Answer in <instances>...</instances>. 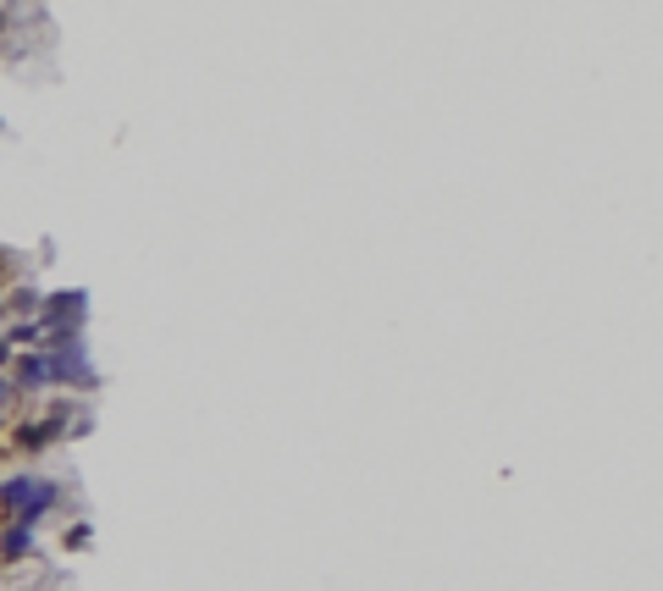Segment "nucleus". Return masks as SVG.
Masks as SVG:
<instances>
[{"label":"nucleus","instance_id":"nucleus-3","mask_svg":"<svg viewBox=\"0 0 663 591\" xmlns=\"http://www.w3.org/2000/svg\"><path fill=\"white\" fill-rule=\"evenodd\" d=\"M67 437V426L61 420H50V414H39V420H23V426H12V443L23 448V454H45V448H56Z\"/></svg>","mask_w":663,"mask_h":591},{"label":"nucleus","instance_id":"nucleus-1","mask_svg":"<svg viewBox=\"0 0 663 591\" xmlns=\"http://www.w3.org/2000/svg\"><path fill=\"white\" fill-rule=\"evenodd\" d=\"M61 503H67V486H61V481H45V475H34V470H17V475L0 481V515H7V526L39 531V526L61 509Z\"/></svg>","mask_w":663,"mask_h":591},{"label":"nucleus","instance_id":"nucleus-6","mask_svg":"<svg viewBox=\"0 0 663 591\" xmlns=\"http://www.w3.org/2000/svg\"><path fill=\"white\" fill-rule=\"evenodd\" d=\"M0 304H7V315H28V321H39V310H45V293L34 288V282H17V288H7V299H0Z\"/></svg>","mask_w":663,"mask_h":591},{"label":"nucleus","instance_id":"nucleus-4","mask_svg":"<svg viewBox=\"0 0 663 591\" xmlns=\"http://www.w3.org/2000/svg\"><path fill=\"white\" fill-rule=\"evenodd\" d=\"M50 387V365H45V349L34 354H17L12 360V393H45Z\"/></svg>","mask_w":663,"mask_h":591},{"label":"nucleus","instance_id":"nucleus-5","mask_svg":"<svg viewBox=\"0 0 663 591\" xmlns=\"http://www.w3.org/2000/svg\"><path fill=\"white\" fill-rule=\"evenodd\" d=\"M23 558H39V531L7 526L0 531V564H23Z\"/></svg>","mask_w":663,"mask_h":591},{"label":"nucleus","instance_id":"nucleus-8","mask_svg":"<svg viewBox=\"0 0 663 591\" xmlns=\"http://www.w3.org/2000/svg\"><path fill=\"white\" fill-rule=\"evenodd\" d=\"M12 360H17V354H12V343H7V331H0V371H7Z\"/></svg>","mask_w":663,"mask_h":591},{"label":"nucleus","instance_id":"nucleus-9","mask_svg":"<svg viewBox=\"0 0 663 591\" xmlns=\"http://www.w3.org/2000/svg\"><path fill=\"white\" fill-rule=\"evenodd\" d=\"M12 398H17V393H12V382H7V376H0V409H7Z\"/></svg>","mask_w":663,"mask_h":591},{"label":"nucleus","instance_id":"nucleus-7","mask_svg":"<svg viewBox=\"0 0 663 591\" xmlns=\"http://www.w3.org/2000/svg\"><path fill=\"white\" fill-rule=\"evenodd\" d=\"M89 536H95L89 526H72V531H67V542H72V547H89Z\"/></svg>","mask_w":663,"mask_h":591},{"label":"nucleus","instance_id":"nucleus-2","mask_svg":"<svg viewBox=\"0 0 663 591\" xmlns=\"http://www.w3.org/2000/svg\"><path fill=\"white\" fill-rule=\"evenodd\" d=\"M83 315H89V293L72 288V293H45L39 326L45 337H83Z\"/></svg>","mask_w":663,"mask_h":591}]
</instances>
